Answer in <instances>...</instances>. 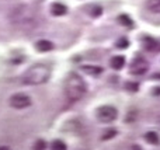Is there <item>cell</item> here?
I'll use <instances>...</instances> for the list:
<instances>
[{"label": "cell", "instance_id": "cell-1", "mask_svg": "<svg viewBox=\"0 0 160 150\" xmlns=\"http://www.w3.org/2000/svg\"><path fill=\"white\" fill-rule=\"evenodd\" d=\"M87 87L86 83L78 73H69L65 79V94L69 101H79L84 97Z\"/></svg>", "mask_w": 160, "mask_h": 150}, {"label": "cell", "instance_id": "cell-2", "mask_svg": "<svg viewBox=\"0 0 160 150\" xmlns=\"http://www.w3.org/2000/svg\"><path fill=\"white\" fill-rule=\"evenodd\" d=\"M51 77V67L45 63H37L28 67V70L22 75V83L30 86L44 84Z\"/></svg>", "mask_w": 160, "mask_h": 150}, {"label": "cell", "instance_id": "cell-3", "mask_svg": "<svg viewBox=\"0 0 160 150\" xmlns=\"http://www.w3.org/2000/svg\"><path fill=\"white\" fill-rule=\"evenodd\" d=\"M13 18H14V22H17V24L28 27V25H31L34 22V13L30 7L21 6V7H17L14 10Z\"/></svg>", "mask_w": 160, "mask_h": 150}, {"label": "cell", "instance_id": "cell-4", "mask_svg": "<svg viewBox=\"0 0 160 150\" xmlns=\"http://www.w3.org/2000/svg\"><path fill=\"white\" fill-rule=\"evenodd\" d=\"M96 115H97V119H98L100 122L110 123V122H112V121L117 119L118 111H117V108H114L112 105H102L97 109Z\"/></svg>", "mask_w": 160, "mask_h": 150}, {"label": "cell", "instance_id": "cell-5", "mask_svg": "<svg viewBox=\"0 0 160 150\" xmlns=\"http://www.w3.org/2000/svg\"><path fill=\"white\" fill-rule=\"evenodd\" d=\"M10 105L17 109L27 108V107L31 105V98L28 97V95L22 94V93H18V94H14L13 97L10 98Z\"/></svg>", "mask_w": 160, "mask_h": 150}, {"label": "cell", "instance_id": "cell-6", "mask_svg": "<svg viewBox=\"0 0 160 150\" xmlns=\"http://www.w3.org/2000/svg\"><path fill=\"white\" fill-rule=\"evenodd\" d=\"M148 67H149V65H148L146 60H143L141 58H136L131 63V73L132 75H143V73H146Z\"/></svg>", "mask_w": 160, "mask_h": 150}, {"label": "cell", "instance_id": "cell-7", "mask_svg": "<svg viewBox=\"0 0 160 150\" xmlns=\"http://www.w3.org/2000/svg\"><path fill=\"white\" fill-rule=\"evenodd\" d=\"M35 48L39 52H49L53 49V44L51 41H47V39H39L35 44Z\"/></svg>", "mask_w": 160, "mask_h": 150}, {"label": "cell", "instance_id": "cell-8", "mask_svg": "<svg viewBox=\"0 0 160 150\" xmlns=\"http://www.w3.org/2000/svg\"><path fill=\"white\" fill-rule=\"evenodd\" d=\"M66 11H68L66 6L59 2L53 3V4L51 6V13H52L53 16H63V14H66Z\"/></svg>", "mask_w": 160, "mask_h": 150}, {"label": "cell", "instance_id": "cell-9", "mask_svg": "<svg viewBox=\"0 0 160 150\" xmlns=\"http://www.w3.org/2000/svg\"><path fill=\"white\" fill-rule=\"evenodd\" d=\"M110 66L115 70H121L125 66V58L124 56H114L110 60Z\"/></svg>", "mask_w": 160, "mask_h": 150}, {"label": "cell", "instance_id": "cell-10", "mask_svg": "<svg viewBox=\"0 0 160 150\" xmlns=\"http://www.w3.org/2000/svg\"><path fill=\"white\" fill-rule=\"evenodd\" d=\"M146 8L152 13H160V0H148Z\"/></svg>", "mask_w": 160, "mask_h": 150}, {"label": "cell", "instance_id": "cell-11", "mask_svg": "<svg viewBox=\"0 0 160 150\" xmlns=\"http://www.w3.org/2000/svg\"><path fill=\"white\" fill-rule=\"evenodd\" d=\"M82 70H84L87 75H91V76H98V75H101V72H102V69L101 67H98V66H83L82 67Z\"/></svg>", "mask_w": 160, "mask_h": 150}, {"label": "cell", "instance_id": "cell-12", "mask_svg": "<svg viewBox=\"0 0 160 150\" xmlns=\"http://www.w3.org/2000/svg\"><path fill=\"white\" fill-rule=\"evenodd\" d=\"M145 139H146V142L150 143V145H159L160 143L159 135L156 133V132H148V133L145 135Z\"/></svg>", "mask_w": 160, "mask_h": 150}, {"label": "cell", "instance_id": "cell-13", "mask_svg": "<svg viewBox=\"0 0 160 150\" xmlns=\"http://www.w3.org/2000/svg\"><path fill=\"white\" fill-rule=\"evenodd\" d=\"M118 22H121V25H125V27H132L133 21L127 16V14H121L118 17Z\"/></svg>", "mask_w": 160, "mask_h": 150}, {"label": "cell", "instance_id": "cell-14", "mask_svg": "<svg viewBox=\"0 0 160 150\" xmlns=\"http://www.w3.org/2000/svg\"><path fill=\"white\" fill-rule=\"evenodd\" d=\"M88 13H90L91 17H100L101 16V13H102V8L100 7V6L94 4V6H91V7L88 8Z\"/></svg>", "mask_w": 160, "mask_h": 150}, {"label": "cell", "instance_id": "cell-15", "mask_svg": "<svg viewBox=\"0 0 160 150\" xmlns=\"http://www.w3.org/2000/svg\"><path fill=\"white\" fill-rule=\"evenodd\" d=\"M51 149L52 150H66V145H65V142H62V140H53L52 145H51Z\"/></svg>", "mask_w": 160, "mask_h": 150}, {"label": "cell", "instance_id": "cell-16", "mask_svg": "<svg viewBox=\"0 0 160 150\" xmlns=\"http://www.w3.org/2000/svg\"><path fill=\"white\" fill-rule=\"evenodd\" d=\"M145 48H146L148 51H153L156 46H158V42L155 41V39H152V38H145Z\"/></svg>", "mask_w": 160, "mask_h": 150}, {"label": "cell", "instance_id": "cell-17", "mask_svg": "<svg viewBox=\"0 0 160 150\" xmlns=\"http://www.w3.org/2000/svg\"><path fill=\"white\" fill-rule=\"evenodd\" d=\"M128 45H129V42L127 38H119L115 42V48H118V49H125V48H128Z\"/></svg>", "mask_w": 160, "mask_h": 150}, {"label": "cell", "instance_id": "cell-18", "mask_svg": "<svg viewBox=\"0 0 160 150\" xmlns=\"http://www.w3.org/2000/svg\"><path fill=\"white\" fill-rule=\"evenodd\" d=\"M125 89L128 90V91H131V93H136L139 90V86H138V83H132V81H128L127 84H125Z\"/></svg>", "mask_w": 160, "mask_h": 150}, {"label": "cell", "instance_id": "cell-19", "mask_svg": "<svg viewBox=\"0 0 160 150\" xmlns=\"http://www.w3.org/2000/svg\"><path fill=\"white\" fill-rule=\"evenodd\" d=\"M45 148H47V143H45L42 139L37 140L35 145H34V150H45Z\"/></svg>", "mask_w": 160, "mask_h": 150}, {"label": "cell", "instance_id": "cell-20", "mask_svg": "<svg viewBox=\"0 0 160 150\" xmlns=\"http://www.w3.org/2000/svg\"><path fill=\"white\" fill-rule=\"evenodd\" d=\"M115 135H117V132L112 129V131H108V132H105V133L102 135V139H104V140L111 139V138H112V136H115Z\"/></svg>", "mask_w": 160, "mask_h": 150}, {"label": "cell", "instance_id": "cell-21", "mask_svg": "<svg viewBox=\"0 0 160 150\" xmlns=\"http://www.w3.org/2000/svg\"><path fill=\"white\" fill-rule=\"evenodd\" d=\"M153 94L160 95V87H156V89H153Z\"/></svg>", "mask_w": 160, "mask_h": 150}, {"label": "cell", "instance_id": "cell-22", "mask_svg": "<svg viewBox=\"0 0 160 150\" xmlns=\"http://www.w3.org/2000/svg\"><path fill=\"white\" fill-rule=\"evenodd\" d=\"M0 150H10V149L6 148V146H0Z\"/></svg>", "mask_w": 160, "mask_h": 150}]
</instances>
